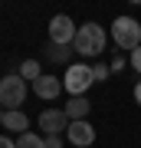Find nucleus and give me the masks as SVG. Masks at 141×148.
I'll return each mask as SVG.
<instances>
[{
    "mask_svg": "<svg viewBox=\"0 0 141 148\" xmlns=\"http://www.w3.org/2000/svg\"><path fill=\"white\" fill-rule=\"evenodd\" d=\"M125 66H128V59H125V56H115V59L108 63V69H112V73H121Z\"/></svg>",
    "mask_w": 141,
    "mask_h": 148,
    "instance_id": "nucleus-16",
    "label": "nucleus"
},
{
    "mask_svg": "<svg viewBox=\"0 0 141 148\" xmlns=\"http://www.w3.org/2000/svg\"><path fill=\"white\" fill-rule=\"evenodd\" d=\"M0 125H3L7 132H20V135H23L26 128H30V119L16 109V112H3V122H0Z\"/></svg>",
    "mask_w": 141,
    "mask_h": 148,
    "instance_id": "nucleus-10",
    "label": "nucleus"
},
{
    "mask_svg": "<svg viewBox=\"0 0 141 148\" xmlns=\"http://www.w3.org/2000/svg\"><path fill=\"white\" fill-rule=\"evenodd\" d=\"M0 122H3V106H0Z\"/></svg>",
    "mask_w": 141,
    "mask_h": 148,
    "instance_id": "nucleus-20",
    "label": "nucleus"
},
{
    "mask_svg": "<svg viewBox=\"0 0 141 148\" xmlns=\"http://www.w3.org/2000/svg\"><path fill=\"white\" fill-rule=\"evenodd\" d=\"M92 76H95V82H105V79L112 76V69L105 66V63H95V66H92Z\"/></svg>",
    "mask_w": 141,
    "mask_h": 148,
    "instance_id": "nucleus-14",
    "label": "nucleus"
},
{
    "mask_svg": "<svg viewBox=\"0 0 141 148\" xmlns=\"http://www.w3.org/2000/svg\"><path fill=\"white\" fill-rule=\"evenodd\" d=\"M20 76H23V79H30V82H36L40 76H43L40 59H23V63H20Z\"/></svg>",
    "mask_w": 141,
    "mask_h": 148,
    "instance_id": "nucleus-13",
    "label": "nucleus"
},
{
    "mask_svg": "<svg viewBox=\"0 0 141 148\" xmlns=\"http://www.w3.org/2000/svg\"><path fill=\"white\" fill-rule=\"evenodd\" d=\"M105 43H108V36H105V30L99 27V23H82L76 33V40H72V49L79 56H85V59H95L99 53H105Z\"/></svg>",
    "mask_w": 141,
    "mask_h": 148,
    "instance_id": "nucleus-1",
    "label": "nucleus"
},
{
    "mask_svg": "<svg viewBox=\"0 0 141 148\" xmlns=\"http://www.w3.org/2000/svg\"><path fill=\"white\" fill-rule=\"evenodd\" d=\"M46 148H63V135H46Z\"/></svg>",
    "mask_w": 141,
    "mask_h": 148,
    "instance_id": "nucleus-17",
    "label": "nucleus"
},
{
    "mask_svg": "<svg viewBox=\"0 0 141 148\" xmlns=\"http://www.w3.org/2000/svg\"><path fill=\"white\" fill-rule=\"evenodd\" d=\"M135 102L141 106V79H138V86H135Z\"/></svg>",
    "mask_w": 141,
    "mask_h": 148,
    "instance_id": "nucleus-19",
    "label": "nucleus"
},
{
    "mask_svg": "<svg viewBox=\"0 0 141 148\" xmlns=\"http://www.w3.org/2000/svg\"><path fill=\"white\" fill-rule=\"evenodd\" d=\"M66 138H69L76 148H89V145L95 142V128L89 125V119H85V122H72L69 132H66Z\"/></svg>",
    "mask_w": 141,
    "mask_h": 148,
    "instance_id": "nucleus-7",
    "label": "nucleus"
},
{
    "mask_svg": "<svg viewBox=\"0 0 141 148\" xmlns=\"http://www.w3.org/2000/svg\"><path fill=\"white\" fill-rule=\"evenodd\" d=\"M76 33H79V27L69 20L66 13H56L49 20V43H56V46H72Z\"/></svg>",
    "mask_w": 141,
    "mask_h": 148,
    "instance_id": "nucleus-5",
    "label": "nucleus"
},
{
    "mask_svg": "<svg viewBox=\"0 0 141 148\" xmlns=\"http://www.w3.org/2000/svg\"><path fill=\"white\" fill-rule=\"evenodd\" d=\"M69 115L63 109H46V112H40V128L46 135H63V132H69Z\"/></svg>",
    "mask_w": 141,
    "mask_h": 148,
    "instance_id": "nucleus-6",
    "label": "nucleus"
},
{
    "mask_svg": "<svg viewBox=\"0 0 141 148\" xmlns=\"http://www.w3.org/2000/svg\"><path fill=\"white\" fill-rule=\"evenodd\" d=\"M72 53H76L72 46H56V43H49V46H46V59H49V63H66Z\"/></svg>",
    "mask_w": 141,
    "mask_h": 148,
    "instance_id": "nucleus-11",
    "label": "nucleus"
},
{
    "mask_svg": "<svg viewBox=\"0 0 141 148\" xmlns=\"http://www.w3.org/2000/svg\"><path fill=\"white\" fill-rule=\"evenodd\" d=\"M92 82H95V76H92V66L89 63H72L66 69V76H63V89L69 95H85Z\"/></svg>",
    "mask_w": 141,
    "mask_h": 148,
    "instance_id": "nucleus-3",
    "label": "nucleus"
},
{
    "mask_svg": "<svg viewBox=\"0 0 141 148\" xmlns=\"http://www.w3.org/2000/svg\"><path fill=\"white\" fill-rule=\"evenodd\" d=\"M128 66H131V69H135V73L141 76V46H138V49H131V53H128Z\"/></svg>",
    "mask_w": 141,
    "mask_h": 148,
    "instance_id": "nucleus-15",
    "label": "nucleus"
},
{
    "mask_svg": "<svg viewBox=\"0 0 141 148\" xmlns=\"http://www.w3.org/2000/svg\"><path fill=\"white\" fill-rule=\"evenodd\" d=\"M0 148H16V142H13L10 135H0Z\"/></svg>",
    "mask_w": 141,
    "mask_h": 148,
    "instance_id": "nucleus-18",
    "label": "nucleus"
},
{
    "mask_svg": "<svg viewBox=\"0 0 141 148\" xmlns=\"http://www.w3.org/2000/svg\"><path fill=\"white\" fill-rule=\"evenodd\" d=\"M112 40H115L118 49H138L141 46V23L135 16H115V23H112Z\"/></svg>",
    "mask_w": 141,
    "mask_h": 148,
    "instance_id": "nucleus-2",
    "label": "nucleus"
},
{
    "mask_svg": "<svg viewBox=\"0 0 141 148\" xmlns=\"http://www.w3.org/2000/svg\"><path fill=\"white\" fill-rule=\"evenodd\" d=\"M33 92H36L40 99H56V95L63 92V79H56V76H40V79L33 82Z\"/></svg>",
    "mask_w": 141,
    "mask_h": 148,
    "instance_id": "nucleus-8",
    "label": "nucleus"
},
{
    "mask_svg": "<svg viewBox=\"0 0 141 148\" xmlns=\"http://www.w3.org/2000/svg\"><path fill=\"white\" fill-rule=\"evenodd\" d=\"M23 99H26V79L3 76L0 79V106H7V112H16V106H23Z\"/></svg>",
    "mask_w": 141,
    "mask_h": 148,
    "instance_id": "nucleus-4",
    "label": "nucleus"
},
{
    "mask_svg": "<svg viewBox=\"0 0 141 148\" xmlns=\"http://www.w3.org/2000/svg\"><path fill=\"white\" fill-rule=\"evenodd\" d=\"M89 109H92V106H89L85 95H72V99L63 106V112L69 115V122H85V119H89Z\"/></svg>",
    "mask_w": 141,
    "mask_h": 148,
    "instance_id": "nucleus-9",
    "label": "nucleus"
},
{
    "mask_svg": "<svg viewBox=\"0 0 141 148\" xmlns=\"http://www.w3.org/2000/svg\"><path fill=\"white\" fill-rule=\"evenodd\" d=\"M16 148H46V135H36V132H23L16 138Z\"/></svg>",
    "mask_w": 141,
    "mask_h": 148,
    "instance_id": "nucleus-12",
    "label": "nucleus"
}]
</instances>
